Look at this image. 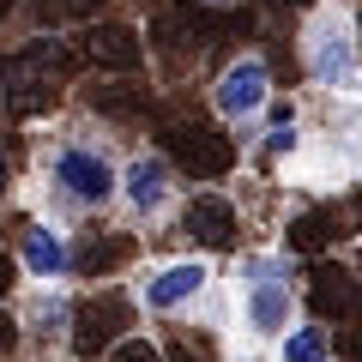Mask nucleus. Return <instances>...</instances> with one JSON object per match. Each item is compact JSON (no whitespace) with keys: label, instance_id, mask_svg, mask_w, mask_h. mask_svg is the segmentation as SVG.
I'll use <instances>...</instances> for the list:
<instances>
[{"label":"nucleus","instance_id":"nucleus-1","mask_svg":"<svg viewBox=\"0 0 362 362\" xmlns=\"http://www.w3.org/2000/svg\"><path fill=\"white\" fill-rule=\"evenodd\" d=\"M42 175H49V187L61 199H73V206H103V199L115 194V163H109V151H97L90 139H61L42 157Z\"/></svg>","mask_w":362,"mask_h":362},{"label":"nucleus","instance_id":"nucleus-2","mask_svg":"<svg viewBox=\"0 0 362 362\" xmlns=\"http://www.w3.org/2000/svg\"><path fill=\"white\" fill-rule=\"evenodd\" d=\"M121 326H133V296H121V290H97V296H85L73 308V350L78 356H97V350H109L115 338H127Z\"/></svg>","mask_w":362,"mask_h":362},{"label":"nucleus","instance_id":"nucleus-3","mask_svg":"<svg viewBox=\"0 0 362 362\" xmlns=\"http://www.w3.org/2000/svg\"><path fill=\"white\" fill-rule=\"evenodd\" d=\"M163 145L175 151L181 169H194V175H223V169L235 163V139L218 127H206V121H175V127L163 133Z\"/></svg>","mask_w":362,"mask_h":362},{"label":"nucleus","instance_id":"nucleus-4","mask_svg":"<svg viewBox=\"0 0 362 362\" xmlns=\"http://www.w3.org/2000/svg\"><path fill=\"white\" fill-rule=\"evenodd\" d=\"M0 109L13 121H37L42 109H54V78L37 73L25 54H0Z\"/></svg>","mask_w":362,"mask_h":362},{"label":"nucleus","instance_id":"nucleus-5","mask_svg":"<svg viewBox=\"0 0 362 362\" xmlns=\"http://www.w3.org/2000/svg\"><path fill=\"white\" fill-rule=\"evenodd\" d=\"M78 61L103 66V73H139V61H145V37H139L133 25L97 18V25H85V37H78Z\"/></svg>","mask_w":362,"mask_h":362},{"label":"nucleus","instance_id":"nucleus-6","mask_svg":"<svg viewBox=\"0 0 362 362\" xmlns=\"http://www.w3.org/2000/svg\"><path fill=\"white\" fill-rule=\"evenodd\" d=\"M206 278H211V272L199 266V259H175V266L151 272V278L139 284V302H145L151 314H175V308H187V302L206 290Z\"/></svg>","mask_w":362,"mask_h":362},{"label":"nucleus","instance_id":"nucleus-7","mask_svg":"<svg viewBox=\"0 0 362 362\" xmlns=\"http://www.w3.org/2000/svg\"><path fill=\"white\" fill-rule=\"evenodd\" d=\"M18 266L30 278H42V284H54V278L73 272V242L54 223H25V235H18Z\"/></svg>","mask_w":362,"mask_h":362},{"label":"nucleus","instance_id":"nucleus-8","mask_svg":"<svg viewBox=\"0 0 362 362\" xmlns=\"http://www.w3.org/2000/svg\"><path fill=\"white\" fill-rule=\"evenodd\" d=\"M151 37L163 42L169 54H181V49L194 54L199 42L211 37V18L199 13L194 0H163V6H151Z\"/></svg>","mask_w":362,"mask_h":362},{"label":"nucleus","instance_id":"nucleus-9","mask_svg":"<svg viewBox=\"0 0 362 362\" xmlns=\"http://www.w3.org/2000/svg\"><path fill=\"white\" fill-rule=\"evenodd\" d=\"M121 199H127V211L133 218H157V211L169 206V163L163 157H133L127 163V175H121Z\"/></svg>","mask_w":362,"mask_h":362},{"label":"nucleus","instance_id":"nucleus-10","mask_svg":"<svg viewBox=\"0 0 362 362\" xmlns=\"http://www.w3.org/2000/svg\"><path fill=\"white\" fill-rule=\"evenodd\" d=\"M181 230L194 235V242H206V247H235L242 218H235V206L223 194H199V199H187V211H181Z\"/></svg>","mask_w":362,"mask_h":362},{"label":"nucleus","instance_id":"nucleus-11","mask_svg":"<svg viewBox=\"0 0 362 362\" xmlns=\"http://www.w3.org/2000/svg\"><path fill=\"white\" fill-rule=\"evenodd\" d=\"M290 320V290L272 259H254V296H247V326L254 332H284Z\"/></svg>","mask_w":362,"mask_h":362},{"label":"nucleus","instance_id":"nucleus-12","mask_svg":"<svg viewBox=\"0 0 362 362\" xmlns=\"http://www.w3.org/2000/svg\"><path fill=\"white\" fill-rule=\"evenodd\" d=\"M259 103H266V66L259 61H235V66L218 73V115L242 121V115H254Z\"/></svg>","mask_w":362,"mask_h":362},{"label":"nucleus","instance_id":"nucleus-13","mask_svg":"<svg viewBox=\"0 0 362 362\" xmlns=\"http://www.w3.org/2000/svg\"><path fill=\"white\" fill-rule=\"evenodd\" d=\"M314 314L332 326H344L350 314H362V290L350 284V272H320V284H314Z\"/></svg>","mask_w":362,"mask_h":362},{"label":"nucleus","instance_id":"nucleus-14","mask_svg":"<svg viewBox=\"0 0 362 362\" xmlns=\"http://www.w3.org/2000/svg\"><path fill=\"white\" fill-rule=\"evenodd\" d=\"M25 332L37 338V344H54V338H66V332H73V302H66L61 290H42V296L30 302V314H25Z\"/></svg>","mask_w":362,"mask_h":362},{"label":"nucleus","instance_id":"nucleus-15","mask_svg":"<svg viewBox=\"0 0 362 362\" xmlns=\"http://www.w3.org/2000/svg\"><path fill=\"white\" fill-rule=\"evenodd\" d=\"M127 254H133L127 235H97V230H85V242L73 247V266L85 272V278H103V272L115 266V259H127Z\"/></svg>","mask_w":362,"mask_h":362},{"label":"nucleus","instance_id":"nucleus-16","mask_svg":"<svg viewBox=\"0 0 362 362\" xmlns=\"http://www.w3.org/2000/svg\"><path fill=\"white\" fill-rule=\"evenodd\" d=\"M314 73L332 78V85H344L350 78V37L338 25H320L314 30Z\"/></svg>","mask_w":362,"mask_h":362},{"label":"nucleus","instance_id":"nucleus-17","mask_svg":"<svg viewBox=\"0 0 362 362\" xmlns=\"http://www.w3.org/2000/svg\"><path fill=\"white\" fill-rule=\"evenodd\" d=\"M284 362H332V332L326 326H296L284 338Z\"/></svg>","mask_w":362,"mask_h":362},{"label":"nucleus","instance_id":"nucleus-18","mask_svg":"<svg viewBox=\"0 0 362 362\" xmlns=\"http://www.w3.org/2000/svg\"><path fill=\"white\" fill-rule=\"evenodd\" d=\"M90 109H97V115H139L145 90L139 85H97L90 90Z\"/></svg>","mask_w":362,"mask_h":362},{"label":"nucleus","instance_id":"nucleus-19","mask_svg":"<svg viewBox=\"0 0 362 362\" xmlns=\"http://www.w3.org/2000/svg\"><path fill=\"white\" fill-rule=\"evenodd\" d=\"M332 218H326V211H308V218H296L290 223V247H296V254H314V247H326L332 242Z\"/></svg>","mask_w":362,"mask_h":362},{"label":"nucleus","instance_id":"nucleus-20","mask_svg":"<svg viewBox=\"0 0 362 362\" xmlns=\"http://www.w3.org/2000/svg\"><path fill=\"white\" fill-rule=\"evenodd\" d=\"M109 362H163V350L151 344V338H115V344H109Z\"/></svg>","mask_w":362,"mask_h":362},{"label":"nucleus","instance_id":"nucleus-21","mask_svg":"<svg viewBox=\"0 0 362 362\" xmlns=\"http://www.w3.org/2000/svg\"><path fill=\"white\" fill-rule=\"evenodd\" d=\"M49 13L54 18H90V13H103V0H49Z\"/></svg>","mask_w":362,"mask_h":362},{"label":"nucleus","instance_id":"nucleus-22","mask_svg":"<svg viewBox=\"0 0 362 362\" xmlns=\"http://www.w3.org/2000/svg\"><path fill=\"white\" fill-rule=\"evenodd\" d=\"M13 278H18V266H13V254H6V247H0V296H6V290H13Z\"/></svg>","mask_w":362,"mask_h":362},{"label":"nucleus","instance_id":"nucleus-23","mask_svg":"<svg viewBox=\"0 0 362 362\" xmlns=\"http://www.w3.org/2000/svg\"><path fill=\"white\" fill-rule=\"evenodd\" d=\"M13 344H18V320H6V314H0V356H6Z\"/></svg>","mask_w":362,"mask_h":362},{"label":"nucleus","instance_id":"nucleus-24","mask_svg":"<svg viewBox=\"0 0 362 362\" xmlns=\"http://www.w3.org/2000/svg\"><path fill=\"white\" fill-rule=\"evenodd\" d=\"M6 181H13V169H6V157H0V199H6Z\"/></svg>","mask_w":362,"mask_h":362},{"label":"nucleus","instance_id":"nucleus-25","mask_svg":"<svg viewBox=\"0 0 362 362\" xmlns=\"http://www.w3.org/2000/svg\"><path fill=\"white\" fill-rule=\"evenodd\" d=\"M6 13H13V0H0V25H6Z\"/></svg>","mask_w":362,"mask_h":362},{"label":"nucleus","instance_id":"nucleus-26","mask_svg":"<svg viewBox=\"0 0 362 362\" xmlns=\"http://www.w3.org/2000/svg\"><path fill=\"white\" fill-rule=\"evenodd\" d=\"M272 6H308V0H272Z\"/></svg>","mask_w":362,"mask_h":362},{"label":"nucleus","instance_id":"nucleus-27","mask_svg":"<svg viewBox=\"0 0 362 362\" xmlns=\"http://www.w3.org/2000/svg\"><path fill=\"white\" fill-rule=\"evenodd\" d=\"M194 6H230V0H194Z\"/></svg>","mask_w":362,"mask_h":362}]
</instances>
